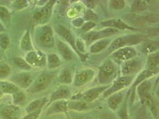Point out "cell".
Listing matches in <instances>:
<instances>
[{
	"instance_id": "cell-18",
	"label": "cell",
	"mask_w": 159,
	"mask_h": 119,
	"mask_svg": "<svg viewBox=\"0 0 159 119\" xmlns=\"http://www.w3.org/2000/svg\"><path fill=\"white\" fill-rule=\"evenodd\" d=\"M68 102L66 100H58L51 104L48 110V114L65 112L67 110Z\"/></svg>"
},
{
	"instance_id": "cell-24",
	"label": "cell",
	"mask_w": 159,
	"mask_h": 119,
	"mask_svg": "<svg viewBox=\"0 0 159 119\" xmlns=\"http://www.w3.org/2000/svg\"><path fill=\"white\" fill-rule=\"evenodd\" d=\"M159 70H145L144 71L142 72L138 76L135 81L132 85V88H135L139 84L141 83L146 81L147 79L152 77L154 74H157L158 73Z\"/></svg>"
},
{
	"instance_id": "cell-8",
	"label": "cell",
	"mask_w": 159,
	"mask_h": 119,
	"mask_svg": "<svg viewBox=\"0 0 159 119\" xmlns=\"http://www.w3.org/2000/svg\"><path fill=\"white\" fill-rule=\"evenodd\" d=\"M10 81L17 87L23 89H28L33 82L31 76L27 72L17 73L13 76Z\"/></svg>"
},
{
	"instance_id": "cell-33",
	"label": "cell",
	"mask_w": 159,
	"mask_h": 119,
	"mask_svg": "<svg viewBox=\"0 0 159 119\" xmlns=\"http://www.w3.org/2000/svg\"><path fill=\"white\" fill-rule=\"evenodd\" d=\"M83 39L86 41L88 44H90L92 42H94L95 41L100 39L98 32H89L85 33L83 36Z\"/></svg>"
},
{
	"instance_id": "cell-1",
	"label": "cell",
	"mask_w": 159,
	"mask_h": 119,
	"mask_svg": "<svg viewBox=\"0 0 159 119\" xmlns=\"http://www.w3.org/2000/svg\"><path fill=\"white\" fill-rule=\"evenodd\" d=\"M36 41L40 46L44 48H51L54 44L53 32L50 26L44 25L36 30Z\"/></svg>"
},
{
	"instance_id": "cell-27",
	"label": "cell",
	"mask_w": 159,
	"mask_h": 119,
	"mask_svg": "<svg viewBox=\"0 0 159 119\" xmlns=\"http://www.w3.org/2000/svg\"><path fill=\"white\" fill-rule=\"evenodd\" d=\"M46 101L45 98L37 99L32 101L30 104L26 107V112L28 113H30L32 112H35L37 110L39 109L43 106V104Z\"/></svg>"
},
{
	"instance_id": "cell-44",
	"label": "cell",
	"mask_w": 159,
	"mask_h": 119,
	"mask_svg": "<svg viewBox=\"0 0 159 119\" xmlns=\"http://www.w3.org/2000/svg\"><path fill=\"white\" fill-rule=\"evenodd\" d=\"M75 45H76V50L78 52L80 53V52H85V45H84L83 42L81 40L78 39V41H77V42H76Z\"/></svg>"
},
{
	"instance_id": "cell-29",
	"label": "cell",
	"mask_w": 159,
	"mask_h": 119,
	"mask_svg": "<svg viewBox=\"0 0 159 119\" xmlns=\"http://www.w3.org/2000/svg\"><path fill=\"white\" fill-rule=\"evenodd\" d=\"M148 8V4L145 1H135L132 4L131 9L133 11H143Z\"/></svg>"
},
{
	"instance_id": "cell-16",
	"label": "cell",
	"mask_w": 159,
	"mask_h": 119,
	"mask_svg": "<svg viewBox=\"0 0 159 119\" xmlns=\"http://www.w3.org/2000/svg\"><path fill=\"white\" fill-rule=\"evenodd\" d=\"M70 96V91L67 87H62L57 89L51 95L50 101L48 105L58 100H65Z\"/></svg>"
},
{
	"instance_id": "cell-11",
	"label": "cell",
	"mask_w": 159,
	"mask_h": 119,
	"mask_svg": "<svg viewBox=\"0 0 159 119\" xmlns=\"http://www.w3.org/2000/svg\"><path fill=\"white\" fill-rule=\"evenodd\" d=\"M136 55L137 51L132 46H126L120 48L112 54V57L113 58L123 61L134 59Z\"/></svg>"
},
{
	"instance_id": "cell-30",
	"label": "cell",
	"mask_w": 159,
	"mask_h": 119,
	"mask_svg": "<svg viewBox=\"0 0 159 119\" xmlns=\"http://www.w3.org/2000/svg\"><path fill=\"white\" fill-rule=\"evenodd\" d=\"M59 82L61 83L69 85L73 82L72 76L68 69L64 70L59 76Z\"/></svg>"
},
{
	"instance_id": "cell-32",
	"label": "cell",
	"mask_w": 159,
	"mask_h": 119,
	"mask_svg": "<svg viewBox=\"0 0 159 119\" xmlns=\"http://www.w3.org/2000/svg\"><path fill=\"white\" fill-rule=\"evenodd\" d=\"M13 97V102L16 105H19L23 103L26 99V95L21 90L17 91L11 95Z\"/></svg>"
},
{
	"instance_id": "cell-22",
	"label": "cell",
	"mask_w": 159,
	"mask_h": 119,
	"mask_svg": "<svg viewBox=\"0 0 159 119\" xmlns=\"http://www.w3.org/2000/svg\"><path fill=\"white\" fill-rule=\"evenodd\" d=\"M0 90L4 94H13L17 91L20 90L14 83L7 81H0Z\"/></svg>"
},
{
	"instance_id": "cell-28",
	"label": "cell",
	"mask_w": 159,
	"mask_h": 119,
	"mask_svg": "<svg viewBox=\"0 0 159 119\" xmlns=\"http://www.w3.org/2000/svg\"><path fill=\"white\" fill-rule=\"evenodd\" d=\"M87 104L85 101H73L68 102L67 109L75 111H83L87 108Z\"/></svg>"
},
{
	"instance_id": "cell-14",
	"label": "cell",
	"mask_w": 159,
	"mask_h": 119,
	"mask_svg": "<svg viewBox=\"0 0 159 119\" xmlns=\"http://www.w3.org/2000/svg\"><path fill=\"white\" fill-rule=\"evenodd\" d=\"M1 114L5 119H19L20 111L17 105H8L2 108Z\"/></svg>"
},
{
	"instance_id": "cell-12",
	"label": "cell",
	"mask_w": 159,
	"mask_h": 119,
	"mask_svg": "<svg viewBox=\"0 0 159 119\" xmlns=\"http://www.w3.org/2000/svg\"><path fill=\"white\" fill-rule=\"evenodd\" d=\"M109 87L110 85H107L91 88L84 92L82 95H80V96H78V98L80 99V98H82L84 100V101L87 103L93 101L97 99Z\"/></svg>"
},
{
	"instance_id": "cell-9",
	"label": "cell",
	"mask_w": 159,
	"mask_h": 119,
	"mask_svg": "<svg viewBox=\"0 0 159 119\" xmlns=\"http://www.w3.org/2000/svg\"><path fill=\"white\" fill-rule=\"evenodd\" d=\"M142 66L143 63L141 60L134 58L123 61L121 68V72L124 76H130V74L136 73L139 70Z\"/></svg>"
},
{
	"instance_id": "cell-39",
	"label": "cell",
	"mask_w": 159,
	"mask_h": 119,
	"mask_svg": "<svg viewBox=\"0 0 159 119\" xmlns=\"http://www.w3.org/2000/svg\"><path fill=\"white\" fill-rule=\"evenodd\" d=\"M125 6V2L122 0H113L110 1V6L111 8L115 10H120L122 9Z\"/></svg>"
},
{
	"instance_id": "cell-4",
	"label": "cell",
	"mask_w": 159,
	"mask_h": 119,
	"mask_svg": "<svg viewBox=\"0 0 159 119\" xmlns=\"http://www.w3.org/2000/svg\"><path fill=\"white\" fill-rule=\"evenodd\" d=\"M53 78L54 75L47 73L39 75L35 81L32 82V85L28 89V91L31 94L43 91L49 86Z\"/></svg>"
},
{
	"instance_id": "cell-31",
	"label": "cell",
	"mask_w": 159,
	"mask_h": 119,
	"mask_svg": "<svg viewBox=\"0 0 159 119\" xmlns=\"http://www.w3.org/2000/svg\"><path fill=\"white\" fill-rule=\"evenodd\" d=\"M11 73V68L6 63L0 64V80L1 81L7 79Z\"/></svg>"
},
{
	"instance_id": "cell-45",
	"label": "cell",
	"mask_w": 159,
	"mask_h": 119,
	"mask_svg": "<svg viewBox=\"0 0 159 119\" xmlns=\"http://www.w3.org/2000/svg\"><path fill=\"white\" fill-rule=\"evenodd\" d=\"M84 20L80 18H77L73 20L72 23L76 27H80L84 24Z\"/></svg>"
},
{
	"instance_id": "cell-36",
	"label": "cell",
	"mask_w": 159,
	"mask_h": 119,
	"mask_svg": "<svg viewBox=\"0 0 159 119\" xmlns=\"http://www.w3.org/2000/svg\"><path fill=\"white\" fill-rule=\"evenodd\" d=\"M10 44V37L6 33H0V47L2 50L7 48Z\"/></svg>"
},
{
	"instance_id": "cell-3",
	"label": "cell",
	"mask_w": 159,
	"mask_h": 119,
	"mask_svg": "<svg viewBox=\"0 0 159 119\" xmlns=\"http://www.w3.org/2000/svg\"><path fill=\"white\" fill-rule=\"evenodd\" d=\"M117 67L111 60L105 61L99 68L98 78L101 84H107L116 77Z\"/></svg>"
},
{
	"instance_id": "cell-20",
	"label": "cell",
	"mask_w": 159,
	"mask_h": 119,
	"mask_svg": "<svg viewBox=\"0 0 159 119\" xmlns=\"http://www.w3.org/2000/svg\"><path fill=\"white\" fill-rule=\"evenodd\" d=\"M20 48L23 51L28 52L34 51V46L32 43V40L30 35L29 30H26L23 35L20 41Z\"/></svg>"
},
{
	"instance_id": "cell-35",
	"label": "cell",
	"mask_w": 159,
	"mask_h": 119,
	"mask_svg": "<svg viewBox=\"0 0 159 119\" xmlns=\"http://www.w3.org/2000/svg\"><path fill=\"white\" fill-rule=\"evenodd\" d=\"M14 61L16 66L25 71H29L32 68V67L26 62V61L22 58L16 57L14 59Z\"/></svg>"
},
{
	"instance_id": "cell-10",
	"label": "cell",
	"mask_w": 159,
	"mask_h": 119,
	"mask_svg": "<svg viewBox=\"0 0 159 119\" xmlns=\"http://www.w3.org/2000/svg\"><path fill=\"white\" fill-rule=\"evenodd\" d=\"M95 72L91 68H87L80 71L76 74L74 79V85L76 87L83 86L92 81L94 77Z\"/></svg>"
},
{
	"instance_id": "cell-21",
	"label": "cell",
	"mask_w": 159,
	"mask_h": 119,
	"mask_svg": "<svg viewBox=\"0 0 159 119\" xmlns=\"http://www.w3.org/2000/svg\"><path fill=\"white\" fill-rule=\"evenodd\" d=\"M57 46L58 48V52L64 59L67 61H70L72 59V52L65 43L61 41H59L57 42Z\"/></svg>"
},
{
	"instance_id": "cell-13",
	"label": "cell",
	"mask_w": 159,
	"mask_h": 119,
	"mask_svg": "<svg viewBox=\"0 0 159 119\" xmlns=\"http://www.w3.org/2000/svg\"><path fill=\"white\" fill-rule=\"evenodd\" d=\"M57 31L58 33L60 35H61L63 37H64V39H65L66 41L67 42H68L69 44L72 46V48L74 49V50L76 52L77 54H78V55H80V57L82 59V60H85L84 55H82L80 53V52L77 51L76 48L75 39H74V37H73L72 33L70 32V30L67 29V28H66L65 27L63 26L59 25L58 28H57Z\"/></svg>"
},
{
	"instance_id": "cell-47",
	"label": "cell",
	"mask_w": 159,
	"mask_h": 119,
	"mask_svg": "<svg viewBox=\"0 0 159 119\" xmlns=\"http://www.w3.org/2000/svg\"><path fill=\"white\" fill-rule=\"evenodd\" d=\"M4 95V94L2 92V91L0 90V98H2Z\"/></svg>"
},
{
	"instance_id": "cell-34",
	"label": "cell",
	"mask_w": 159,
	"mask_h": 119,
	"mask_svg": "<svg viewBox=\"0 0 159 119\" xmlns=\"http://www.w3.org/2000/svg\"><path fill=\"white\" fill-rule=\"evenodd\" d=\"M10 13L7 8L4 6H0V20L2 22L8 23L10 22Z\"/></svg>"
},
{
	"instance_id": "cell-46",
	"label": "cell",
	"mask_w": 159,
	"mask_h": 119,
	"mask_svg": "<svg viewBox=\"0 0 159 119\" xmlns=\"http://www.w3.org/2000/svg\"><path fill=\"white\" fill-rule=\"evenodd\" d=\"M85 4L87 5V7L89 8H94L95 5V2L96 1H85Z\"/></svg>"
},
{
	"instance_id": "cell-41",
	"label": "cell",
	"mask_w": 159,
	"mask_h": 119,
	"mask_svg": "<svg viewBox=\"0 0 159 119\" xmlns=\"http://www.w3.org/2000/svg\"><path fill=\"white\" fill-rule=\"evenodd\" d=\"M95 26H96V23L95 22H87L85 23H84V24L82 26V30L85 32H87L92 29H93Z\"/></svg>"
},
{
	"instance_id": "cell-5",
	"label": "cell",
	"mask_w": 159,
	"mask_h": 119,
	"mask_svg": "<svg viewBox=\"0 0 159 119\" xmlns=\"http://www.w3.org/2000/svg\"><path fill=\"white\" fill-rule=\"evenodd\" d=\"M134 77L132 76H123L118 78L112 86H110L108 89L104 92L103 97L105 98L110 97L111 95L126 88L130 85Z\"/></svg>"
},
{
	"instance_id": "cell-2",
	"label": "cell",
	"mask_w": 159,
	"mask_h": 119,
	"mask_svg": "<svg viewBox=\"0 0 159 119\" xmlns=\"http://www.w3.org/2000/svg\"><path fill=\"white\" fill-rule=\"evenodd\" d=\"M144 37L142 35H129L117 37L109 45L108 51L114 52L116 50L126 46H130L142 42Z\"/></svg>"
},
{
	"instance_id": "cell-23",
	"label": "cell",
	"mask_w": 159,
	"mask_h": 119,
	"mask_svg": "<svg viewBox=\"0 0 159 119\" xmlns=\"http://www.w3.org/2000/svg\"><path fill=\"white\" fill-rule=\"evenodd\" d=\"M159 55L158 51L150 54L147 58L148 69L152 70H159Z\"/></svg>"
},
{
	"instance_id": "cell-42",
	"label": "cell",
	"mask_w": 159,
	"mask_h": 119,
	"mask_svg": "<svg viewBox=\"0 0 159 119\" xmlns=\"http://www.w3.org/2000/svg\"><path fill=\"white\" fill-rule=\"evenodd\" d=\"M41 109H42V107L40 108L39 109L37 110L35 112H30L29 113L28 115H27L26 116H25L24 118H23L22 119H37L38 118L39 114H41Z\"/></svg>"
},
{
	"instance_id": "cell-25",
	"label": "cell",
	"mask_w": 159,
	"mask_h": 119,
	"mask_svg": "<svg viewBox=\"0 0 159 119\" xmlns=\"http://www.w3.org/2000/svg\"><path fill=\"white\" fill-rule=\"evenodd\" d=\"M152 83L148 81H144L138 85L137 93L141 99H143L147 94H150Z\"/></svg>"
},
{
	"instance_id": "cell-26",
	"label": "cell",
	"mask_w": 159,
	"mask_h": 119,
	"mask_svg": "<svg viewBox=\"0 0 159 119\" xmlns=\"http://www.w3.org/2000/svg\"><path fill=\"white\" fill-rule=\"evenodd\" d=\"M47 63L50 69H53L59 67L61 64V60L58 55L54 53L49 54L47 58Z\"/></svg>"
},
{
	"instance_id": "cell-43",
	"label": "cell",
	"mask_w": 159,
	"mask_h": 119,
	"mask_svg": "<svg viewBox=\"0 0 159 119\" xmlns=\"http://www.w3.org/2000/svg\"><path fill=\"white\" fill-rule=\"evenodd\" d=\"M126 101L123 105V107L120 109L119 112V117L120 119H128V114H127V112H126Z\"/></svg>"
},
{
	"instance_id": "cell-6",
	"label": "cell",
	"mask_w": 159,
	"mask_h": 119,
	"mask_svg": "<svg viewBox=\"0 0 159 119\" xmlns=\"http://www.w3.org/2000/svg\"><path fill=\"white\" fill-rule=\"evenodd\" d=\"M55 2V1H50L43 7L37 10L33 15L34 22L41 24L47 22L50 17Z\"/></svg>"
},
{
	"instance_id": "cell-17",
	"label": "cell",
	"mask_w": 159,
	"mask_h": 119,
	"mask_svg": "<svg viewBox=\"0 0 159 119\" xmlns=\"http://www.w3.org/2000/svg\"><path fill=\"white\" fill-rule=\"evenodd\" d=\"M111 42V39L110 38H104L94 42L90 46V52L92 54H97L101 52L106 49Z\"/></svg>"
},
{
	"instance_id": "cell-37",
	"label": "cell",
	"mask_w": 159,
	"mask_h": 119,
	"mask_svg": "<svg viewBox=\"0 0 159 119\" xmlns=\"http://www.w3.org/2000/svg\"><path fill=\"white\" fill-rule=\"evenodd\" d=\"M158 49V44H156L154 42H148L144 46V51L145 52L148 54H152L153 52L157 51Z\"/></svg>"
},
{
	"instance_id": "cell-15",
	"label": "cell",
	"mask_w": 159,
	"mask_h": 119,
	"mask_svg": "<svg viewBox=\"0 0 159 119\" xmlns=\"http://www.w3.org/2000/svg\"><path fill=\"white\" fill-rule=\"evenodd\" d=\"M101 26L106 28H111L116 29L120 30H135V29L130 27L126 23L123 22L120 19H111L101 23Z\"/></svg>"
},
{
	"instance_id": "cell-7",
	"label": "cell",
	"mask_w": 159,
	"mask_h": 119,
	"mask_svg": "<svg viewBox=\"0 0 159 119\" xmlns=\"http://www.w3.org/2000/svg\"><path fill=\"white\" fill-rule=\"evenodd\" d=\"M25 60L31 66L43 67L46 65L47 58L45 55L41 51H32L27 52Z\"/></svg>"
},
{
	"instance_id": "cell-19",
	"label": "cell",
	"mask_w": 159,
	"mask_h": 119,
	"mask_svg": "<svg viewBox=\"0 0 159 119\" xmlns=\"http://www.w3.org/2000/svg\"><path fill=\"white\" fill-rule=\"evenodd\" d=\"M123 99V95L121 92H116L111 95L108 99V105L110 109L115 111L120 105Z\"/></svg>"
},
{
	"instance_id": "cell-40",
	"label": "cell",
	"mask_w": 159,
	"mask_h": 119,
	"mask_svg": "<svg viewBox=\"0 0 159 119\" xmlns=\"http://www.w3.org/2000/svg\"><path fill=\"white\" fill-rule=\"evenodd\" d=\"M28 1H15L13 3V7L17 9L20 10L23 8L27 7Z\"/></svg>"
},
{
	"instance_id": "cell-38",
	"label": "cell",
	"mask_w": 159,
	"mask_h": 119,
	"mask_svg": "<svg viewBox=\"0 0 159 119\" xmlns=\"http://www.w3.org/2000/svg\"><path fill=\"white\" fill-rule=\"evenodd\" d=\"M84 19L86 20H89V22H95L98 21V16L91 10H88L84 15Z\"/></svg>"
}]
</instances>
